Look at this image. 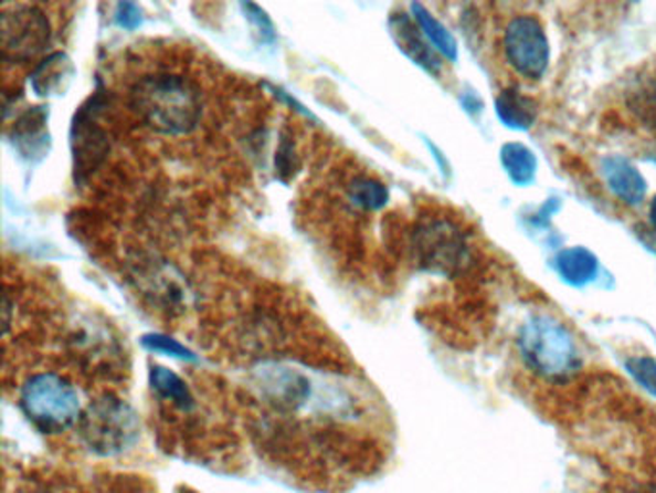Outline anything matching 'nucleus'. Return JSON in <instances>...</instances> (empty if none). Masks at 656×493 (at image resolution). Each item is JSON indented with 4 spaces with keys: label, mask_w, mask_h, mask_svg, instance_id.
<instances>
[{
    "label": "nucleus",
    "mask_w": 656,
    "mask_h": 493,
    "mask_svg": "<svg viewBox=\"0 0 656 493\" xmlns=\"http://www.w3.org/2000/svg\"><path fill=\"white\" fill-rule=\"evenodd\" d=\"M522 359L547 380H567L582 365L575 339L562 322L537 314L523 324L518 337Z\"/></svg>",
    "instance_id": "2"
},
{
    "label": "nucleus",
    "mask_w": 656,
    "mask_h": 493,
    "mask_svg": "<svg viewBox=\"0 0 656 493\" xmlns=\"http://www.w3.org/2000/svg\"><path fill=\"white\" fill-rule=\"evenodd\" d=\"M91 106H82L80 114H75L72 126V145H74L75 172H89L100 158L105 157L106 137L103 129L93 126V98Z\"/></svg>",
    "instance_id": "9"
},
{
    "label": "nucleus",
    "mask_w": 656,
    "mask_h": 493,
    "mask_svg": "<svg viewBox=\"0 0 656 493\" xmlns=\"http://www.w3.org/2000/svg\"><path fill=\"white\" fill-rule=\"evenodd\" d=\"M114 22L118 23L121 30L135 31L141 28L142 10L135 2H119L114 12Z\"/></svg>",
    "instance_id": "22"
},
{
    "label": "nucleus",
    "mask_w": 656,
    "mask_h": 493,
    "mask_svg": "<svg viewBox=\"0 0 656 493\" xmlns=\"http://www.w3.org/2000/svg\"><path fill=\"white\" fill-rule=\"evenodd\" d=\"M389 31L391 38L399 46V51L409 56L414 64L424 67L427 74L441 75L443 72V62H441L440 53L430 45V41L425 39L422 30L417 28L414 18L409 14H393L389 18Z\"/></svg>",
    "instance_id": "8"
},
{
    "label": "nucleus",
    "mask_w": 656,
    "mask_h": 493,
    "mask_svg": "<svg viewBox=\"0 0 656 493\" xmlns=\"http://www.w3.org/2000/svg\"><path fill=\"white\" fill-rule=\"evenodd\" d=\"M347 195H349V201L362 210H380L389 201L388 187L368 176L355 178L347 187Z\"/></svg>",
    "instance_id": "18"
},
{
    "label": "nucleus",
    "mask_w": 656,
    "mask_h": 493,
    "mask_svg": "<svg viewBox=\"0 0 656 493\" xmlns=\"http://www.w3.org/2000/svg\"><path fill=\"white\" fill-rule=\"evenodd\" d=\"M497 114L508 127L528 129L536 120V103L520 91H502L497 97Z\"/></svg>",
    "instance_id": "16"
},
{
    "label": "nucleus",
    "mask_w": 656,
    "mask_h": 493,
    "mask_svg": "<svg viewBox=\"0 0 656 493\" xmlns=\"http://www.w3.org/2000/svg\"><path fill=\"white\" fill-rule=\"evenodd\" d=\"M74 75L75 66L72 59L66 53L56 51L39 62V66L33 70L30 77L31 90L38 97H60L70 90Z\"/></svg>",
    "instance_id": "10"
},
{
    "label": "nucleus",
    "mask_w": 656,
    "mask_h": 493,
    "mask_svg": "<svg viewBox=\"0 0 656 493\" xmlns=\"http://www.w3.org/2000/svg\"><path fill=\"white\" fill-rule=\"evenodd\" d=\"M131 106L160 135H189L201 122V91L186 75H142L131 87Z\"/></svg>",
    "instance_id": "1"
},
{
    "label": "nucleus",
    "mask_w": 656,
    "mask_h": 493,
    "mask_svg": "<svg viewBox=\"0 0 656 493\" xmlns=\"http://www.w3.org/2000/svg\"><path fill=\"white\" fill-rule=\"evenodd\" d=\"M626 370L645 391L656 397V360L650 357H629Z\"/></svg>",
    "instance_id": "21"
},
{
    "label": "nucleus",
    "mask_w": 656,
    "mask_h": 493,
    "mask_svg": "<svg viewBox=\"0 0 656 493\" xmlns=\"http://www.w3.org/2000/svg\"><path fill=\"white\" fill-rule=\"evenodd\" d=\"M603 174L612 193L627 207H639L645 201L647 181L626 158L611 157L604 160Z\"/></svg>",
    "instance_id": "12"
},
{
    "label": "nucleus",
    "mask_w": 656,
    "mask_h": 493,
    "mask_svg": "<svg viewBox=\"0 0 656 493\" xmlns=\"http://www.w3.org/2000/svg\"><path fill=\"white\" fill-rule=\"evenodd\" d=\"M272 91L276 93V97H279L282 98V101H285L287 105L293 106V108H295V111H297L298 114H303V116H306V118H310V120H316V118H314V114L310 113V111H306L305 106L300 105L297 98L292 97L289 93H285V91L279 90V87H272Z\"/></svg>",
    "instance_id": "24"
},
{
    "label": "nucleus",
    "mask_w": 656,
    "mask_h": 493,
    "mask_svg": "<svg viewBox=\"0 0 656 493\" xmlns=\"http://www.w3.org/2000/svg\"><path fill=\"white\" fill-rule=\"evenodd\" d=\"M241 8H243V12H245L246 20L253 23V28L256 30V33H258L262 43L274 45L277 39L276 25L272 22V18L266 14V10L258 7V4H253V2H243Z\"/></svg>",
    "instance_id": "20"
},
{
    "label": "nucleus",
    "mask_w": 656,
    "mask_h": 493,
    "mask_svg": "<svg viewBox=\"0 0 656 493\" xmlns=\"http://www.w3.org/2000/svg\"><path fill=\"white\" fill-rule=\"evenodd\" d=\"M649 220L650 225H653V228L656 230V195L653 197V201H650L649 204Z\"/></svg>",
    "instance_id": "25"
},
{
    "label": "nucleus",
    "mask_w": 656,
    "mask_h": 493,
    "mask_svg": "<svg viewBox=\"0 0 656 493\" xmlns=\"http://www.w3.org/2000/svg\"><path fill=\"white\" fill-rule=\"evenodd\" d=\"M141 344L149 352L162 353L173 359L189 360V363L199 360V357L189 347L179 344L178 339H173V337L165 336V334H147V336H142Z\"/></svg>",
    "instance_id": "19"
},
{
    "label": "nucleus",
    "mask_w": 656,
    "mask_h": 493,
    "mask_svg": "<svg viewBox=\"0 0 656 493\" xmlns=\"http://www.w3.org/2000/svg\"><path fill=\"white\" fill-rule=\"evenodd\" d=\"M150 388L162 401L172 405L173 409L181 412H191L194 409V397L186 380L166 367L150 368Z\"/></svg>",
    "instance_id": "13"
},
{
    "label": "nucleus",
    "mask_w": 656,
    "mask_h": 493,
    "mask_svg": "<svg viewBox=\"0 0 656 493\" xmlns=\"http://www.w3.org/2000/svg\"><path fill=\"white\" fill-rule=\"evenodd\" d=\"M411 12L412 18H414V22L417 23V28L422 30L424 33L425 39L430 41V45L441 54V56H445L447 61L455 62L458 59V46H456L455 38H453V33L443 25V23L435 18V15L427 10V8L422 7V4H411Z\"/></svg>",
    "instance_id": "15"
},
{
    "label": "nucleus",
    "mask_w": 656,
    "mask_h": 493,
    "mask_svg": "<svg viewBox=\"0 0 656 493\" xmlns=\"http://www.w3.org/2000/svg\"><path fill=\"white\" fill-rule=\"evenodd\" d=\"M502 51L508 66L528 82L541 80L551 61L549 39L536 15H515L507 23L502 33Z\"/></svg>",
    "instance_id": "6"
},
{
    "label": "nucleus",
    "mask_w": 656,
    "mask_h": 493,
    "mask_svg": "<svg viewBox=\"0 0 656 493\" xmlns=\"http://www.w3.org/2000/svg\"><path fill=\"white\" fill-rule=\"evenodd\" d=\"M557 270L567 284L582 287L595 280L599 262L595 254L583 246H570L557 254Z\"/></svg>",
    "instance_id": "14"
},
{
    "label": "nucleus",
    "mask_w": 656,
    "mask_h": 493,
    "mask_svg": "<svg viewBox=\"0 0 656 493\" xmlns=\"http://www.w3.org/2000/svg\"><path fill=\"white\" fill-rule=\"evenodd\" d=\"M276 166L277 172H279V176H282L284 180V174L295 172V168H297V158H295V153H293L292 143H282V147H279V150H277Z\"/></svg>",
    "instance_id": "23"
},
{
    "label": "nucleus",
    "mask_w": 656,
    "mask_h": 493,
    "mask_svg": "<svg viewBox=\"0 0 656 493\" xmlns=\"http://www.w3.org/2000/svg\"><path fill=\"white\" fill-rule=\"evenodd\" d=\"M20 407L43 433L66 432L82 419L80 394L56 373H38L23 381Z\"/></svg>",
    "instance_id": "3"
},
{
    "label": "nucleus",
    "mask_w": 656,
    "mask_h": 493,
    "mask_svg": "<svg viewBox=\"0 0 656 493\" xmlns=\"http://www.w3.org/2000/svg\"><path fill=\"white\" fill-rule=\"evenodd\" d=\"M500 162L510 180L518 186H528L536 178V155L528 147H523L522 143H507L500 149Z\"/></svg>",
    "instance_id": "17"
},
{
    "label": "nucleus",
    "mask_w": 656,
    "mask_h": 493,
    "mask_svg": "<svg viewBox=\"0 0 656 493\" xmlns=\"http://www.w3.org/2000/svg\"><path fill=\"white\" fill-rule=\"evenodd\" d=\"M642 493H656V484H653V486L647 487V490H643Z\"/></svg>",
    "instance_id": "26"
},
{
    "label": "nucleus",
    "mask_w": 656,
    "mask_h": 493,
    "mask_svg": "<svg viewBox=\"0 0 656 493\" xmlns=\"http://www.w3.org/2000/svg\"><path fill=\"white\" fill-rule=\"evenodd\" d=\"M412 249L422 269L435 274H455L468 256V245L461 228L448 218H425L414 228Z\"/></svg>",
    "instance_id": "5"
},
{
    "label": "nucleus",
    "mask_w": 656,
    "mask_h": 493,
    "mask_svg": "<svg viewBox=\"0 0 656 493\" xmlns=\"http://www.w3.org/2000/svg\"><path fill=\"white\" fill-rule=\"evenodd\" d=\"M2 56L7 61H30L51 43V22L31 4H10L2 10Z\"/></svg>",
    "instance_id": "7"
},
{
    "label": "nucleus",
    "mask_w": 656,
    "mask_h": 493,
    "mask_svg": "<svg viewBox=\"0 0 656 493\" xmlns=\"http://www.w3.org/2000/svg\"><path fill=\"white\" fill-rule=\"evenodd\" d=\"M49 111L45 106H33L28 113L20 116L14 126V147L23 158L31 162L41 160L49 153L51 137L46 132Z\"/></svg>",
    "instance_id": "11"
},
{
    "label": "nucleus",
    "mask_w": 656,
    "mask_h": 493,
    "mask_svg": "<svg viewBox=\"0 0 656 493\" xmlns=\"http://www.w3.org/2000/svg\"><path fill=\"white\" fill-rule=\"evenodd\" d=\"M83 443L97 455L113 457L134 448L139 440V417L119 397L100 396L91 401L77 422Z\"/></svg>",
    "instance_id": "4"
}]
</instances>
